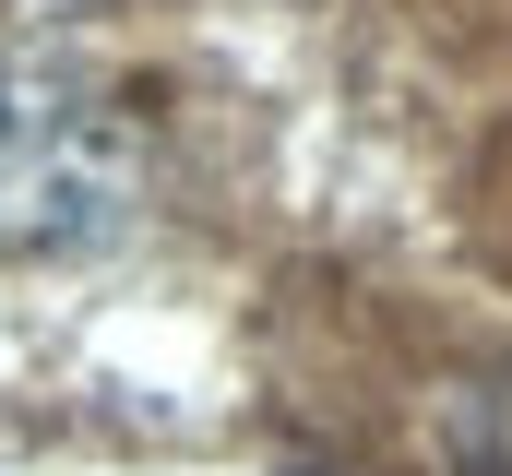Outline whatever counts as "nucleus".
I'll list each match as a JSON object with an SVG mask.
<instances>
[{"label":"nucleus","instance_id":"obj_1","mask_svg":"<svg viewBox=\"0 0 512 476\" xmlns=\"http://www.w3.org/2000/svg\"><path fill=\"white\" fill-rule=\"evenodd\" d=\"M120 191H131V155H120V131H108V108L0 72V262L12 250L96 238L120 215Z\"/></svg>","mask_w":512,"mask_h":476}]
</instances>
